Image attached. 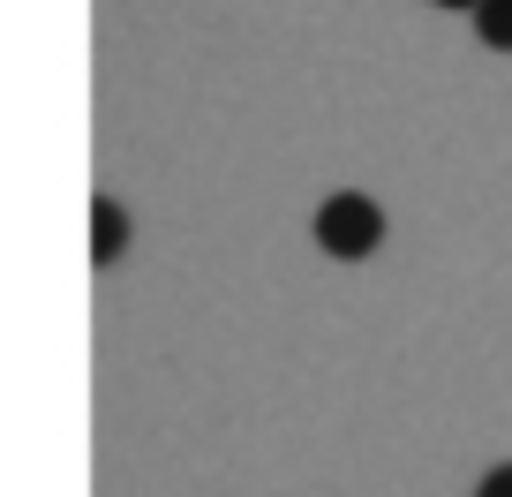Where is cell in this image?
I'll return each mask as SVG.
<instances>
[{"label":"cell","mask_w":512,"mask_h":497,"mask_svg":"<svg viewBox=\"0 0 512 497\" xmlns=\"http://www.w3.org/2000/svg\"><path fill=\"white\" fill-rule=\"evenodd\" d=\"M121 249H128V204L98 196V204H91V264H113Z\"/></svg>","instance_id":"2"},{"label":"cell","mask_w":512,"mask_h":497,"mask_svg":"<svg viewBox=\"0 0 512 497\" xmlns=\"http://www.w3.org/2000/svg\"><path fill=\"white\" fill-rule=\"evenodd\" d=\"M430 8H475V0H430Z\"/></svg>","instance_id":"5"},{"label":"cell","mask_w":512,"mask_h":497,"mask_svg":"<svg viewBox=\"0 0 512 497\" xmlns=\"http://www.w3.org/2000/svg\"><path fill=\"white\" fill-rule=\"evenodd\" d=\"M317 249H324V257H339V264L377 257V249H384V204H377V196H362V189H332L317 204Z\"/></svg>","instance_id":"1"},{"label":"cell","mask_w":512,"mask_h":497,"mask_svg":"<svg viewBox=\"0 0 512 497\" xmlns=\"http://www.w3.org/2000/svg\"><path fill=\"white\" fill-rule=\"evenodd\" d=\"M475 497H512V460H505V467H490V475L475 482Z\"/></svg>","instance_id":"4"},{"label":"cell","mask_w":512,"mask_h":497,"mask_svg":"<svg viewBox=\"0 0 512 497\" xmlns=\"http://www.w3.org/2000/svg\"><path fill=\"white\" fill-rule=\"evenodd\" d=\"M467 16H475V38H482V46H505V53H512V0H475Z\"/></svg>","instance_id":"3"}]
</instances>
